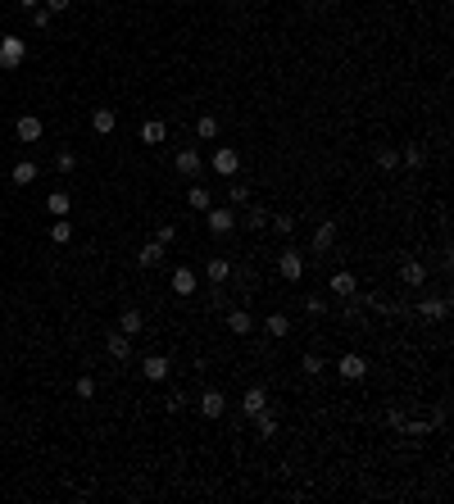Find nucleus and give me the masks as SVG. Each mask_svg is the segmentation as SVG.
<instances>
[{"mask_svg": "<svg viewBox=\"0 0 454 504\" xmlns=\"http://www.w3.org/2000/svg\"><path fill=\"white\" fill-rule=\"evenodd\" d=\"M23 59H28V41H23V37H0V68L14 73Z\"/></svg>", "mask_w": 454, "mask_h": 504, "instance_id": "nucleus-1", "label": "nucleus"}, {"mask_svg": "<svg viewBox=\"0 0 454 504\" xmlns=\"http://www.w3.org/2000/svg\"><path fill=\"white\" fill-rule=\"evenodd\" d=\"M173 168L182 177H200V173H205V154L195 150V145H182V150L173 154Z\"/></svg>", "mask_w": 454, "mask_h": 504, "instance_id": "nucleus-2", "label": "nucleus"}, {"mask_svg": "<svg viewBox=\"0 0 454 504\" xmlns=\"http://www.w3.org/2000/svg\"><path fill=\"white\" fill-rule=\"evenodd\" d=\"M209 214V232H214V236H227V232H237V209H227V205H209L205 209Z\"/></svg>", "mask_w": 454, "mask_h": 504, "instance_id": "nucleus-3", "label": "nucleus"}, {"mask_svg": "<svg viewBox=\"0 0 454 504\" xmlns=\"http://www.w3.org/2000/svg\"><path fill=\"white\" fill-rule=\"evenodd\" d=\"M277 268H282V282H300V277H304V254L286 245V250L277 254Z\"/></svg>", "mask_w": 454, "mask_h": 504, "instance_id": "nucleus-4", "label": "nucleus"}, {"mask_svg": "<svg viewBox=\"0 0 454 504\" xmlns=\"http://www.w3.org/2000/svg\"><path fill=\"white\" fill-rule=\"evenodd\" d=\"M209 164H214V173H218V177H237V168H241V154L232 150V145H218Z\"/></svg>", "mask_w": 454, "mask_h": 504, "instance_id": "nucleus-5", "label": "nucleus"}, {"mask_svg": "<svg viewBox=\"0 0 454 504\" xmlns=\"http://www.w3.org/2000/svg\"><path fill=\"white\" fill-rule=\"evenodd\" d=\"M336 373L346 377V382H359V377H368V359L364 354H341L336 359Z\"/></svg>", "mask_w": 454, "mask_h": 504, "instance_id": "nucleus-6", "label": "nucleus"}, {"mask_svg": "<svg viewBox=\"0 0 454 504\" xmlns=\"http://www.w3.org/2000/svg\"><path fill=\"white\" fill-rule=\"evenodd\" d=\"M255 327H259V323H255L250 309H227V332H232V336H250Z\"/></svg>", "mask_w": 454, "mask_h": 504, "instance_id": "nucleus-7", "label": "nucleus"}, {"mask_svg": "<svg viewBox=\"0 0 454 504\" xmlns=\"http://www.w3.org/2000/svg\"><path fill=\"white\" fill-rule=\"evenodd\" d=\"M14 132H19V141H23V145H32V141H41V132H46V123L37 119V114H23V119L14 123Z\"/></svg>", "mask_w": 454, "mask_h": 504, "instance_id": "nucleus-8", "label": "nucleus"}, {"mask_svg": "<svg viewBox=\"0 0 454 504\" xmlns=\"http://www.w3.org/2000/svg\"><path fill=\"white\" fill-rule=\"evenodd\" d=\"M309 245H314V254H327V250L336 245V223L323 219V223L314 228V236H309Z\"/></svg>", "mask_w": 454, "mask_h": 504, "instance_id": "nucleus-9", "label": "nucleus"}, {"mask_svg": "<svg viewBox=\"0 0 454 504\" xmlns=\"http://www.w3.org/2000/svg\"><path fill=\"white\" fill-rule=\"evenodd\" d=\"M327 291L346 300V296H355V291H359V282H355V273H350V268H336V273H332V282H327Z\"/></svg>", "mask_w": 454, "mask_h": 504, "instance_id": "nucleus-10", "label": "nucleus"}, {"mask_svg": "<svg viewBox=\"0 0 454 504\" xmlns=\"http://www.w3.org/2000/svg\"><path fill=\"white\" fill-rule=\"evenodd\" d=\"M200 414H205V418H223V414H227V395L209 386V391L200 395Z\"/></svg>", "mask_w": 454, "mask_h": 504, "instance_id": "nucleus-11", "label": "nucleus"}, {"mask_svg": "<svg viewBox=\"0 0 454 504\" xmlns=\"http://www.w3.org/2000/svg\"><path fill=\"white\" fill-rule=\"evenodd\" d=\"M277 427H282V418L264 405L259 414H255V432H259V441H273V436H277Z\"/></svg>", "mask_w": 454, "mask_h": 504, "instance_id": "nucleus-12", "label": "nucleus"}, {"mask_svg": "<svg viewBox=\"0 0 454 504\" xmlns=\"http://www.w3.org/2000/svg\"><path fill=\"white\" fill-rule=\"evenodd\" d=\"M164 254H168V245H159V241H146V245L137 250V263H141V268H159V263H164Z\"/></svg>", "mask_w": 454, "mask_h": 504, "instance_id": "nucleus-13", "label": "nucleus"}, {"mask_svg": "<svg viewBox=\"0 0 454 504\" xmlns=\"http://www.w3.org/2000/svg\"><path fill=\"white\" fill-rule=\"evenodd\" d=\"M173 296H195V268H173Z\"/></svg>", "mask_w": 454, "mask_h": 504, "instance_id": "nucleus-14", "label": "nucleus"}, {"mask_svg": "<svg viewBox=\"0 0 454 504\" xmlns=\"http://www.w3.org/2000/svg\"><path fill=\"white\" fill-rule=\"evenodd\" d=\"M141 373L150 377V382H164V377H168V359H164V354H146V359H141Z\"/></svg>", "mask_w": 454, "mask_h": 504, "instance_id": "nucleus-15", "label": "nucleus"}, {"mask_svg": "<svg viewBox=\"0 0 454 504\" xmlns=\"http://www.w3.org/2000/svg\"><path fill=\"white\" fill-rule=\"evenodd\" d=\"M205 273H209V286H223L227 277H232V263H227L223 254H209V268H205Z\"/></svg>", "mask_w": 454, "mask_h": 504, "instance_id": "nucleus-16", "label": "nucleus"}, {"mask_svg": "<svg viewBox=\"0 0 454 504\" xmlns=\"http://www.w3.org/2000/svg\"><path fill=\"white\" fill-rule=\"evenodd\" d=\"M105 350H109V359H132V336H123V332H114V336L105 341Z\"/></svg>", "mask_w": 454, "mask_h": 504, "instance_id": "nucleus-17", "label": "nucleus"}, {"mask_svg": "<svg viewBox=\"0 0 454 504\" xmlns=\"http://www.w3.org/2000/svg\"><path fill=\"white\" fill-rule=\"evenodd\" d=\"M114 128H119V114L114 110H96L91 114V132H96V137H109Z\"/></svg>", "mask_w": 454, "mask_h": 504, "instance_id": "nucleus-18", "label": "nucleus"}, {"mask_svg": "<svg viewBox=\"0 0 454 504\" xmlns=\"http://www.w3.org/2000/svg\"><path fill=\"white\" fill-rule=\"evenodd\" d=\"M400 282L404 286H422V282H427V268H422L418 259H404L400 263Z\"/></svg>", "mask_w": 454, "mask_h": 504, "instance_id": "nucleus-19", "label": "nucleus"}, {"mask_svg": "<svg viewBox=\"0 0 454 504\" xmlns=\"http://www.w3.org/2000/svg\"><path fill=\"white\" fill-rule=\"evenodd\" d=\"M264 405H268V391H264V386H250V391H246V400H241V409H246V418H255V414H259Z\"/></svg>", "mask_w": 454, "mask_h": 504, "instance_id": "nucleus-20", "label": "nucleus"}, {"mask_svg": "<svg viewBox=\"0 0 454 504\" xmlns=\"http://www.w3.org/2000/svg\"><path fill=\"white\" fill-rule=\"evenodd\" d=\"M46 209H50L55 219H68V209H73V196H68V191H50V196H46Z\"/></svg>", "mask_w": 454, "mask_h": 504, "instance_id": "nucleus-21", "label": "nucleus"}, {"mask_svg": "<svg viewBox=\"0 0 454 504\" xmlns=\"http://www.w3.org/2000/svg\"><path fill=\"white\" fill-rule=\"evenodd\" d=\"M10 182H19V187H32V182H37V164H32V159H19V164L10 168Z\"/></svg>", "mask_w": 454, "mask_h": 504, "instance_id": "nucleus-22", "label": "nucleus"}, {"mask_svg": "<svg viewBox=\"0 0 454 504\" xmlns=\"http://www.w3.org/2000/svg\"><path fill=\"white\" fill-rule=\"evenodd\" d=\"M141 327H146V318H141L137 309H123L119 314V332L123 336H141Z\"/></svg>", "mask_w": 454, "mask_h": 504, "instance_id": "nucleus-23", "label": "nucleus"}, {"mask_svg": "<svg viewBox=\"0 0 454 504\" xmlns=\"http://www.w3.org/2000/svg\"><path fill=\"white\" fill-rule=\"evenodd\" d=\"M418 314L427 318V323H441V318L450 314V305H445V300H436V296H427V300L418 305Z\"/></svg>", "mask_w": 454, "mask_h": 504, "instance_id": "nucleus-24", "label": "nucleus"}, {"mask_svg": "<svg viewBox=\"0 0 454 504\" xmlns=\"http://www.w3.org/2000/svg\"><path fill=\"white\" fill-rule=\"evenodd\" d=\"M264 332H268V336H286V332H291V318H286V314H268V318H264Z\"/></svg>", "mask_w": 454, "mask_h": 504, "instance_id": "nucleus-25", "label": "nucleus"}, {"mask_svg": "<svg viewBox=\"0 0 454 504\" xmlns=\"http://www.w3.org/2000/svg\"><path fill=\"white\" fill-rule=\"evenodd\" d=\"M268 219H273L268 209H259V205H246V228H250V232H264V228H268Z\"/></svg>", "mask_w": 454, "mask_h": 504, "instance_id": "nucleus-26", "label": "nucleus"}, {"mask_svg": "<svg viewBox=\"0 0 454 504\" xmlns=\"http://www.w3.org/2000/svg\"><path fill=\"white\" fill-rule=\"evenodd\" d=\"M164 137H168V128H164L159 119H150L146 128H141V141H146V145H164Z\"/></svg>", "mask_w": 454, "mask_h": 504, "instance_id": "nucleus-27", "label": "nucleus"}, {"mask_svg": "<svg viewBox=\"0 0 454 504\" xmlns=\"http://www.w3.org/2000/svg\"><path fill=\"white\" fill-rule=\"evenodd\" d=\"M400 436H432V423H427V418H404V427H400Z\"/></svg>", "mask_w": 454, "mask_h": 504, "instance_id": "nucleus-28", "label": "nucleus"}, {"mask_svg": "<svg viewBox=\"0 0 454 504\" xmlns=\"http://www.w3.org/2000/svg\"><path fill=\"white\" fill-rule=\"evenodd\" d=\"M195 137H200V141H214L218 137V119L214 114H200V119H195Z\"/></svg>", "mask_w": 454, "mask_h": 504, "instance_id": "nucleus-29", "label": "nucleus"}, {"mask_svg": "<svg viewBox=\"0 0 454 504\" xmlns=\"http://www.w3.org/2000/svg\"><path fill=\"white\" fill-rule=\"evenodd\" d=\"M50 241L55 245H68V241H73V223H68V219H55L50 223Z\"/></svg>", "mask_w": 454, "mask_h": 504, "instance_id": "nucleus-30", "label": "nucleus"}, {"mask_svg": "<svg viewBox=\"0 0 454 504\" xmlns=\"http://www.w3.org/2000/svg\"><path fill=\"white\" fill-rule=\"evenodd\" d=\"M377 168L395 173V168H400V150H395V145H382V150H377Z\"/></svg>", "mask_w": 454, "mask_h": 504, "instance_id": "nucleus-31", "label": "nucleus"}, {"mask_svg": "<svg viewBox=\"0 0 454 504\" xmlns=\"http://www.w3.org/2000/svg\"><path fill=\"white\" fill-rule=\"evenodd\" d=\"M227 200H232V209L250 205V187H246V182H232V187H227Z\"/></svg>", "mask_w": 454, "mask_h": 504, "instance_id": "nucleus-32", "label": "nucleus"}, {"mask_svg": "<svg viewBox=\"0 0 454 504\" xmlns=\"http://www.w3.org/2000/svg\"><path fill=\"white\" fill-rule=\"evenodd\" d=\"M186 205L205 214V209H209V191H205V187H191V191H186Z\"/></svg>", "mask_w": 454, "mask_h": 504, "instance_id": "nucleus-33", "label": "nucleus"}, {"mask_svg": "<svg viewBox=\"0 0 454 504\" xmlns=\"http://www.w3.org/2000/svg\"><path fill=\"white\" fill-rule=\"evenodd\" d=\"M300 368H304L309 377H318V373L327 368V359H323V354H304V359H300Z\"/></svg>", "mask_w": 454, "mask_h": 504, "instance_id": "nucleus-34", "label": "nucleus"}, {"mask_svg": "<svg viewBox=\"0 0 454 504\" xmlns=\"http://www.w3.org/2000/svg\"><path fill=\"white\" fill-rule=\"evenodd\" d=\"M55 168H59V173H73V168H77V154L73 150H59V154H55Z\"/></svg>", "mask_w": 454, "mask_h": 504, "instance_id": "nucleus-35", "label": "nucleus"}, {"mask_svg": "<svg viewBox=\"0 0 454 504\" xmlns=\"http://www.w3.org/2000/svg\"><path fill=\"white\" fill-rule=\"evenodd\" d=\"M273 223V232H277V236H291V232H295V219H291V214H282V219H268Z\"/></svg>", "mask_w": 454, "mask_h": 504, "instance_id": "nucleus-36", "label": "nucleus"}, {"mask_svg": "<svg viewBox=\"0 0 454 504\" xmlns=\"http://www.w3.org/2000/svg\"><path fill=\"white\" fill-rule=\"evenodd\" d=\"M77 400H96V382H91V377H77Z\"/></svg>", "mask_w": 454, "mask_h": 504, "instance_id": "nucleus-37", "label": "nucleus"}, {"mask_svg": "<svg viewBox=\"0 0 454 504\" xmlns=\"http://www.w3.org/2000/svg\"><path fill=\"white\" fill-rule=\"evenodd\" d=\"M155 241H159V245H173V241H177V228H173V223H159V232H155Z\"/></svg>", "mask_w": 454, "mask_h": 504, "instance_id": "nucleus-38", "label": "nucleus"}, {"mask_svg": "<svg viewBox=\"0 0 454 504\" xmlns=\"http://www.w3.org/2000/svg\"><path fill=\"white\" fill-rule=\"evenodd\" d=\"M182 409H186V395L182 391H173L168 400H164V414H182Z\"/></svg>", "mask_w": 454, "mask_h": 504, "instance_id": "nucleus-39", "label": "nucleus"}, {"mask_svg": "<svg viewBox=\"0 0 454 504\" xmlns=\"http://www.w3.org/2000/svg\"><path fill=\"white\" fill-rule=\"evenodd\" d=\"M209 309H227V291L223 286H209Z\"/></svg>", "mask_w": 454, "mask_h": 504, "instance_id": "nucleus-40", "label": "nucleus"}, {"mask_svg": "<svg viewBox=\"0 0 454 504\" xmlns=\"http://www.w3.org/2000/svg\"><path fill=\"white\" fill-rule=\"evenodd\" d=\"M50 19H55V14L46 10V5H37V10H32V28H50Z\"/></svg>", "mask_w": 454, "mask_h": 504, "instance_id": "nucleus-41", "label": "nucleus"}, {"mask_svg": "<svg viewBox=\"0 0 454 504\" xmlns=\"http://www.w3.org/2000/svg\"><path fill=\"white\" fill-rule=\"evenodd\" d=\"M400 159H404V164H409V168H422V145H409V150H404Z\"/></svg>", "mask_w": 454, "mask_h": 504, "instance_id": "nucleus-42", "label": "nucleus"}, {"mask_svg": "<svg viewBox=\"0 0 454 504\" xmlns=\"http://www.w3.org/2000/svg\"><path fill=\"white\" fill-rule=\"evenodd\" d=\"M304 309H309L314 318H323V314H327V300H323V296H309V300H304Z\"/></svg>", "mask_w": 454, "mask_h": 504, "instance_id": "nucleus-43", "label": "nucleus"}, {"mask_svg": "<svg viewBox=\"0 0 454 504\" xmlns=\"http://www.w3.org/2000/svg\"><path fill=\"white\" fill-rule=\"evenodd\" d=\"M386 427H391V432L404 427V409H391V414H386Z\"/></svg>", "mask_w": 454, "mask_h": 504, "instance_id": "nucleus-44", "label": "nucleus"}, {"mask_svg": "<svg viewBox=\"0 0 454 504\" xmlns=\"http://www.w3.org/2000/svg\"><path fill=\"white\" fill-rule=\"evenodd\" d=\"M41 5H46V10H50V14H64L68 5H73V0H41Z\"/></svg>", "mask_w": 454, "mask_h": 504, "instance_id": "nucleus-45", "label": "nucleus"}, {"mask_svg": "<svg viewBox=\"0 0 454 504\" xmlns=\"http://www.w3.org/2000/svg\"><path fill=\"white\" fill-rule=\"evenodd\" d=\"M19 5H23V10H28V14H32L37 5H41V0H19Z\"/></svg>", "mask_w": 454, "mask_h": 504, "instance_id": "nucleus-46", "label": "nucleus"}, {"mask_svg": "<svg viewBox=\"0 0 454 504\" xmlns=\"http://www.w3.org/2000/svg\"><path fill=\"white\" fill-rule=\"evenodd\" d=\"M223 5H232V0H223Z\"/></svg>", "mask_w": 454, "mask_h": 504, "instance_id": "nucleus-47", "label": "nucleus"}]
</instances>
